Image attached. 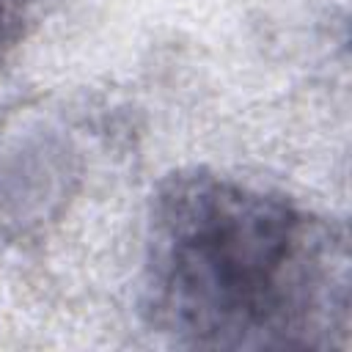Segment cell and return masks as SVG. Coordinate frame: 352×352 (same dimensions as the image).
<instances>
[{
  "label": "cell",
  "mask_w": 352,
  "mask_h": 352,
  "mask_svg": "<svg viewBox=\"0 0 352 352\" xmlns=\"http://www.w3.org/2000/svg\"><path fill=\"white\" fill-rule=\"evenodd\" d=\"M143 314L192 349H330L349 336L341 223L242 179L187 168L151 195Z\"/></svg>",
  "instance_id": "cell-1"
},
{
  "label": "cell",
  "mask_w": 352,
  "mask_h": 352,
  "mask_svg": "<svg viewBox=\"0 0 352 352\" xmlns=\"http://www.w3.org/2000/svg\"><path fill=\"white\" fill-rule=\"evenodd\" d=\"M33 3L36 0H0V66L22 41Z\"/></svg>",
  "instance_id": "cell-2"
}]
</instances>
